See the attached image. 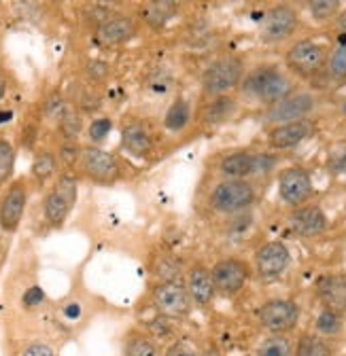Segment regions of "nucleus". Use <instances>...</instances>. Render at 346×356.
<instances>
[{
    "label": "nucleus",
    "mask_w": 346,
    "mask_h": 356,
    "mask_svg": "<svg viewBox=\"0 0 346 356\" xmlns=\"http://www.w3.org/2000/svg\"><path fill=\"white\" fill-rule=\"evenodd\" d=\"M308 7L317 19H329L340 9V3L338 0H315V3H310Z\"/></svg>",
    "instance_id": "33"
},
{
    "label": "nucleus",
    "mask_w": 346,
    "mask_h": 356,
    "mask_svg": "<svg viewBox=\"0 0 346 356\" xmlns=\"http://www.w3.org/2000/svg\"><path fill=\"white\" fill-rule=\"evenodd\" d=\"M111 127H113L111 119H96V121H92V125H90V138L94 143H102L109 136Z\"/></svg>",
    "instance_id": "34"
},
{
    "label": "nucleus",
    "mask_w": 346,
    "mask_h": 356,
    "mask_svg": "<svg viewBox=\"0 0 346 356\" xmlns=\"http://www.w3.org/2000/svg\"><path fill=\"white\" fill-rule=\"evenodd\" d=\"M344 111H346V106H344Z\"/></svg>",
    "instance_id": "46"
},
{
    "label": "nucleus",
    "mask_w": 346,
    "mask_h": 356,
    "mask_svg": "<svg viewBox=\"0 0 346 356\" xmlns=\"http://www.w3.org/2000/svg\"><path fill=\"white\" fill-rule=\"evenodd\" d=\"M291 263V252L283 242H266L255 254V267L257 274L270 280L278 278Z\"/></svg>",
    "instance_id": "11"
},
{
    "label": "nucleus",
    "mask_w": 346,
    "mask_h": 356,
    "mask_svg": "<svg viewBox=\"0 0 346 356\" xmlns=\"http://www.w3.org/2000/svg\"><path fill=\"white\" fill-rule=\"evenodd\" d=\"M297 28V13L289 5H278L268 11L262 24V38L266 42H278L289 38Z\"/></svg>",
    "instance_id": "13"
},
{
    "label": "nucleus",
    "mask_w": 346,
    "mask_h": 356,
    "mask_svg": "<svg viewBox=\"0 0 346 356\" xmlns=\"http://www.w3.org/2000/svg\"><path fill=\"white\" fill-rule=\"evenodd\" d=\"M85 72H88V76L94 81H102L109 76V66L100 60H92V62H88V66H85Z\"/></svg>",
    "instance_id": "36"
},
{
    "label": "nucleus",
    "mask_w": 346,
    "mask_h": 356,
    "mask_svg": "<svg viewBox=\"0 0 346 356\" xmlns=\"http://www.w3.org/2000/svg\"><path fill=\"white\" fill-rule=\"evenodd\" d=\"M64 314H66V318H70V321L79 318V316H81V305H79V303H70V305H66Z\"/></svg>",
    "instance_id": "41"
},
{
    "label": "nucleus",
    "mask_w": 346,
    "mask_h": 356,
    "mask_svg": "<svg viewBox=\"0 0 346 356\" xmlns=\"http://www.w3.org/2000/svg\"><path fill=\"white\" fill-rule=\"evenodd\" d=\"M64 100H62V96L60 94H52L49 96V100H47V104H45V115L47 117H62L64 115Z\"/></svg>",
    "instance_id": "37"
},
{
    "label": "nucleus",
    "mask_w": 346,
    "mask_h": 356,
    "mask_svg": "<svg viewBox=\"0 0 346 356\" xmlns=\"http://www.w3.org/2000/svg\"><path fill=\"white\" fill-rule=\"evenodd\" d=\"M289 225L301 238H315L327 229V216L319 206H304L291 214Z\"/></svg>",
    "instance_id": "16"
},
{
    "label": "nucleus",
    "mask_w": 346,
    "mask_h": 356,
    "mask_svg": "<svg viewBox=\"0 0 346 356\" xmlns=\"http://www.w3.org/2000/svg\"><path fill=\"white\" fill-rule=\"evenodd\" d=\"M187 291L191 295V301H196L198 305L210 303V299L214 297L212 272L206 270L204 265H194L187 274Z\"/></svg>",
    "instance_id": "20"
},
{
    "label": "nucleus",
    "mask_w": 346,
    "mask_h": 356,
    "mask_svg": "<svg viewBox=\"0 0 346 356\" xmlns=\"http://www.w3.org/2000/svg\"><path fill=\"white\" fill-rule=\"evenodd\" d=\"M202 356H221V354H219L217 348H212V346H210V348H206V350L202 352Z\"/></svg>",
    "instance_id": "43"
},
{
    "label": "nucleus",
    "mask_w": 346,
    "mask_h": 356,
    "mask_svg": "<svg viewBox=\"0 0 346 356\" xmlns=\"http://www.w3.org/2000/svg\"><path fill=\"white\" fill-rule=\"evenodd\" d=\"M238 111V102L232 96H214L204 108H202V121L208 125L223 123L230 117H234Z\"/></svg>",
    "instance_id": "22"
},
{
    "label": "nucleus",
    "mask_w": 346,
    "mask_h": 356,
    "mask_svg": "<svg viewBox=\"0 0 346 356\" xmlns=\"http://www.w3.org/2000/svg\"><path fill=\"white\" fill-rule=\"evenodd\" d=\"M244 79V66L238 58H221L212 62L202 74V87L210 96H221L230 92Z\"/></svg>",
    "instance_id": "2"
},
{
    "label": "nucleus",
    "mask_w": 346,
    "mask_h": 356,
    "mask_svg": "<svg viewBox=\"0 0 346 356\" xmlns=\"http://www.w3.org/2000/svg\"><path fill=\"white\" fill-rule=\"evenodd\" d=\"M153 303L164 318H185L191 309V295L183 282L168 280L153 289Z\"/></svg>",
    "instance_id": "4"
},
{
    "label": "nucleus",
    "mask_w": 346,
    "mask_h": 356,
    "mask_svg": "<svg viewBox=\"0 0 346 356\" xmlns=\"http://www.w3.org/2000/svg\"><path fill=\"white\" fill-rule=\"evenodd\" d=\"M257 316L268 331H272L274 335H283L297 325L299 307L291 299H272L257 309Z\"/></svg>",
    "instance_id": "5"
},
{
    "label": "nucleus",
    "mask_w": 346,
    "mask_h": 356,
    "mask_svg": "<svg viewBox=\"0 0 346 356\" xmlns=\"http://www.w3.org/2000/svg\"><path fill=\"white\" fill-rule=\"evenodd\" d=\"M338 26H340V30H342V32L346 34V11H344V13L340 15V19H338Z\"/></svg>",
    "instance_id": "44"
},
{
    "label": "nucleus",
    "mask_w": 346,
    "mask_h": 356,
    "mask_svg": "<svg viewBox=\"0 0 346 356\" xmlns=\"http://www.w3.org/2000/svg\"><path fill=\"white\" fill-rule=\"evenodd\" d=\"M317 295L325 309L331 312H346V276L342 274H327L317 280Z\"/></svg>",
    "instance_id": "18"
},
{
    "label": "nucleus",
    "mask_w": 346,
    "mask_h": 356,
    "mask_svg": "<svg viewBox=\"0 0 346 356\" xmlns=\"http://www.w3.org/2000/svg\"><path fill=\"white\" fill-rule=\"evenodd\" d=\"M13 117V113H3V115H0V121H9Z\"/></svg>",
    "instance_id": "45"
},
{
    "label": "nucleus",
    "mask_w": 346,
    "mask_h": 356,
    "mask_svg": "<svg viewBox=\"0 0 346 356\" xmlns=\"http://www.w3.org/2000/svg\"><path fill=\"white\" fill-rule=\"evenodd\" d=\"M251 276V270L246 261L230 257V259H221L212 270V280H214V289H219L223 293H238L246 280Z\"/></svg>",
    "instance_id": "12"
},
{
    "label": "nucleus",
    "mask_w": 346,
    "mask_h": 356,
    "mask_svg": "<svg viewBox=\"0 0 346 356\" xmlns=\"http://www.w3.org/2000/svg\"><path fill=\"white\" fill-rule=\"evenodd\" d=\"M136 32V24L132 17L127 15H117L107 19L102 26L96 28V40L100 44H121L129 40Z\"/></svg>",
    "instance_id": "19"
},
{
    "label": "nucleus",
    "mask_w": 346,
    "mask_h": 356,
    "mask_svg": "<svg viewBox=\"0 0 346 356\" xmlns=\"http://www.w3.org/2000/svg\"><path fill=\"white\" fill-rule=\"evenodd\" d=\"M56 165H58V159L54 153L40 151L32 161V174L38 178V181H45V178H49L56 172Z\"/></svg>",
    "instance_id": "27"
},
{
    "label": "nucleus",
    "mask_w": 346,
    "mask_h": 356,
    "mask_svg": "<svg viewBox=\"0 0 346 356\" xmlns=\"http://www.w3.org/2000/svg\"><path fill=\"white\" fill-rule=\"evenodd\" d=\"M274 163H276V157H272V155H253V153L240 151V153L226 155L219 163V170L223 176L230 178V181H240L244 176L270 170Z\"/></svg>",
    "instance_id": "9"
},
{
    "label": "nucleus",
    "mask_w": 346,
    "mask_h": 356,
    "mask_svg": "<svg viewBox=\"0 0 346 356\" xmlns=\"http://www.w3.org/2000/svg\"><path fill=\"white\" fill-rule=\"evenodd\" d=\"M315 327H317V331L321 335H338L342 331V316L338 314V312L323 309L321 314L317 316Z\"/></svg>",
    "instance_id": "29"
},
{
    "label": "nucleus",
    "mask_w": 346,
    "mask_h": 356,
    "mask_svg": "<svg viewBox=\"0 0 346 356\" xmlns=\"http://www.w3.org/2000/svg\"><path fill=\"white\" fill-rule=\"evenodd\" d=\"M74 200H77V178H72L70 174H62L45 200V218L54 227L62 225L66 220L70 208L74 206Z\"/></svg>",
    "instance_id": "6"
},
{
    "label": "nucleus",
    "mask_w": 346,
    "mask_h": 356,
    "mask_svg": "<svg viewBox=\"0 0 346 356\" xmlns=\"http://www.w3.org/2000/svg\"><path fill=\"white\" fill-rule=\"evenodd\" d=\"M121 143H123V149L125 151H129V153L136 155V157H145L153 149V140L149 136V131L143 125H139V123H132V125H125L123 127Z\"/></svg>",
    "instance_id": "21"
},
{
    "label": "nucleus",
    "mask_w": 346,
    "mask_h": 356,
    "mask_svg": "<svg viewBox=\"0 0 346 356\" xmlns=\"http://www.w3.org/2000/svg\"><path fill=\"white\" fill-rule=\"evenodd\" d=\"M125 356H157V346L147 335H134L125 343Z\"/></svg>",
    "instance_id": "28"
},
{
    "label": "nucleus",
    "mask_w": 346,
    "mask_h": 356,
    "mask_svg": "<svg viewBox=\"0 0 346 356\" xmlns=\"http://www.w3.org/2000/svg\"><path fill=\"white\" fill-rule=\"evenodd\" d=\"M313 131V123L310 121H293V123H283L276 125L270 134H268V145L276 151H285V149H293L297 147L301 140H306Z\"/></svg>",
    "instance_id": "17"
},
{
    "label": "nucleus",
    "mask_w": 346,
    "mask_h": 356,
    "mask_svg": "<svg viewBox=\"0 0 346 356\" xmlns=\"http://www.w3.org/2000/svg\"><path fill=\"white\" fill-rule=\"evenodd\" d=\"M255 202V187L249 181H223L210 193V206L223 212V214H236L240 210H246Z\"/></svg>",
    "instance_id": "3"
},
{
    "label": "nucleus",
    "mask_w": 346,
    "mask_h": 356,
    "mask_svg": "<svg viewBox=\"0 0 346 356\" xmlns=\"http://www.w3.org/2000/svg\"><path fill=\"white\" fill-rule=\"evenodd\" d=\"M42 299H45V293H42L38 286H32V289H28V291H26V295H24V303H26L28 307H32V305H38Z\"/></svg>",
    "instance_id": "40"
},
{
    "label": "nucleus",
    "mask_w": 346,
    "mask_h": 356,
    "mask_svg": "<svg viewBox=\"0 0 346 356\" xmlns=\"http://www.w3.org/2000/svg\"><path fill=\"white\" fill-rule=\"evenodd\" d=\"M166 356H198V350H196V346L191 341L179 339V341H175L168 348Z\"/></svg>",
    "instance_id": "35"
},
{
    "label": "nucleus",
    "mask_w": 346,
    "mask_h": 356,
    "mask_svg": "<svg viewBox=\"0 0 346 356\" xmlns=\"http://www.w3.org/2000/svg\"><path fill=\"white\" fill-rule=\"evenodd\" d=\"M315 108V98L313 94H293L287 96L285 100H281L278 104H274L266 119L272 123H293V121H304V117Z\"/></svg>",
    "instance_id": "14"
},
{
    "label": "nucleus",
    "mask_w": 346,
    "mask_h": 356,
    "mask_svg": "<svg viewBox=\"0 0 346 356\" xmlns=\"http://www.w3.org/2000/svg\"><path fill=\"white\" fill-rule=\"evenodd\" d=\"M26 200H28V193H26V185L24 183H13L0 204V227L5 232H15L19 220L24 216V208H26Z\"/></svg>",
    "instance_id": "15"
},
{
    "label": "nucleus",
    "mask_w": 346,
    "mask_h": 356,
    "mask_svg": "<svg viewBox=\"0 0 346 356\" xmlns=\"http://www.w3.org/2000/svg\"><path fill=\"white\" fill-rule=\"evenodd\" d=\"M240 87H242V94L246 98H253L257 102L274 106L291 94L293 83L278 68L259 66V68L251 70L249 74H244Z\"/></svg>",
    "instance_id": "1"
},
{
    "label": "nucleus",
    "mask_w": 346,
    "mask_h": 356,
    "mask_svg": "<svg viewBox=\"0 0 346 356\" xmlns=\"http://www.w3.org/2000/svg\"><path fill=\"white\" fill-rule=\"evenodd\" d=\"M295 348L285 335H270L259 343L255 356H293Z\"/></svg>",
    "instance_id": "26"
},
{
    "label": "nucleus",
    "mask_w": 346,
    "mask_h": 356,
    "mask_svg": "<svg viewBox=\"0 0 346 356\" xmlns=\"http://www.w3.org/2000/svg\"><path fill=\"white\" fill-rule=\"evenodd\" d=\"M285 60H287V66L295 74L313 76L325 66L327 56H325V49L321 47V44H317L313 40H299L287 51Z\"/></svg>",
    "instance_id": "7"
},
{
    "label": "nucleus",
    "mask_w": 346,
    "mask_h": 356,
    "mask_svg": "<svg viewBox=\"0 0 346 356\" xmlns=\"http://www.w3.org/2000/svg\"><path fill=\"white\" fill-rule=\"evenodd\" d=\"M293 356H331V346L319 335H301Z\"/></svg>",
    "instance_id": "24"
},
{
    "label": "nucleus",
    "mask_w": 346,
    "mask_h": 356,
    "mask_svg": "<svg viewBox=\"0 0 346 356\" xmlns=\"http://www.w3.org/2000/svg\"><path fill=\"white\" fill-rule=\"evenodd\" d=\"M189 115H191L189 113V104L179 98V100H175V102L170 104V108L166 113V119H164V127L168 131H181V129L187 127Z\"/></svg>",
    "instance_id": "25"
},
{
    "label": "nucleus",
    "mask_w": 346,
    "mask_h": 356,
    "mask_svg": "<svg viewBox=\"0 0 346 356\" xmlns=\"http://www.w3.org/2000/svg\"><path fill=\"white\" fill-rule=\"evenodd\" d=\"M177 13V5L175 3H147L141 7V17L145 19L147 26L159 30L164 28Z\"/></svg>",
    "instance_id": "23"
},
{
    "label": "nucleus",
    "mask_w": 346,
    "mask_h": 356,
    "mask_svg": "<svg viewBox=\"0 0 346 356\" xmlns=\"http://www.w3.org/2000/svg\"><path fill=\"white\" fill-rule=\"evenodd\" d=\"M22 356H54V350L47 343H32L22 352Z\"/></svg>",
    "instance_id": "39"
},
{
    "label": "nucleus",
    "mask_w": 346,
    "mask_h": 356,
    "mask_svg": "<svg viewBox=\"0 0 346 356\" xmlns=\"http://www.w3.org/2000/svg\"><path fill=\"white\" fill-rule=\"evenodd\" d=\"M5 94H7V81H5V74L0 72V100L5 98Z\"/></svg>",
    "instance_id": "42"
},
{
    "label": "nucleus",
    "mask_w": 346,
    "mask_h": 356,
    "mask_svg": "<svg viewBox=\"0 0 346 356\" xmlns=\"http://www.w3.org/2000/svg\"><path fill=\"white\" fill-rule=\"evenodd\" d=\"M329 64V74L336 79H346V42L340 44V47L331 54V58L327 60Z\"/></svg>",
    "instance_id": "32"
},
{
    "label": "nucleus",
    "mask_w": 346,
    "mask_h": 356,
    "mask_svg": "<svg viewBox=\"0 0 346 356\" xmlns=\"http://www.w3.org/2000/svg\"><path fill=\"white\" fill-rule=\"evenodd\" d=\"M79 163H81L83 172L88 174L90 178H94V181H98V183H113L119 178L117 159L111 153L102 151V149H96V147L81 149Z\"/></svg>",
    "instance_id": "10"
},
{
    "label": "nucleus",
    "mask_w": 346,
    "mask_h": 356,
    "mask_svg": "<svg viewBox=\"0 0 346 356\" xmlns=\"http://www.w3.org/2000/svg\"><path fill=\"white\" fill-rule=\"evenodd\" d=\"M79 157H81V149H77L72 143L62 145V149H60V159H62L66 165H72L74 161H79Z\"/></svg>",
    "instance_id": "38"
},
{
    "label": "nucleus",
    "mask_w": 346,
    "mask_h": 356,
    "mask_svg": "<svg viewBox=\"0 0 346 356\" xmlns=\"http://www.w3.org/2000/svg\"><path fill=\"white\" fill-rule=\"evenodd\" d=\"M278 195L289 206H301L313 195V178L304 168H287L278 176Z\"/></svg>",
    "instance_id": "8"
},
{
    "label": "nucleus",
    "mask_w": 346,
    "mask_h": 356,
    "mask_svg": "<svg viewBox=\"0 0 346 356\" xmlns=\"http://www.w3.org/2000/svg\"><path fill=\"white\" fill-rule=\"evenodd\" d=\"M81 129H83V119H81V115H79L77 111L66 108L64 115L60 117V131L64 134V138H68V140L77 138L79 134H81Z\"/></svg>",
    "instance_id": "30"
},
{
    "label": "nucleus",
    "mask_w": 346,
    "mask_h": 356,
    "mask_svg": "<svg viewBox=\"0 0 346 356\" xmlns=\"http://www.w3.org/2000/svg\"><path fill=\"white\" fill-rule=\"evenodd\" d=\"M13 163H15V153L11 143L0 140V183H5L7 178L13 172Z\"/></svg>",
    "instance_id": "31"
}]
</instances>
